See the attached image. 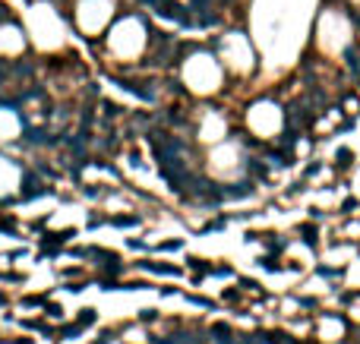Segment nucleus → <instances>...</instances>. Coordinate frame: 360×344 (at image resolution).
<instances>
[{
	"instance_id": "nucleus-1",
	"label": "nucleus",
	"mask_w": 360,
	"mask_h": 344,
	"mask_svg": "<svg viewBox=\"0 0 360 344\" xmlns=\"http://www.w3.org/2000/svg\"><path fill=\"white\" fill-rule=\"evenodd\" d=\"M45 193H48V186L35 174H25V190L19 193V199H35V196H45Z\"/></svg>"
},
{
	"instance_id": "nucleus-2",
	"label": "nucleus",
	"mask_w": 360,
	"mask_h": 344,
	"mask_svg": "<svg viewBox=\"0 0 360 344\" xmlns=\"http://www.w3.org/2000/svg\"><path fill=\"white\" fill-rule=\"evenodd\" d=\"M225 196H237V199H243V196H250L253 193V186L250 183H234V186H228V190H221Z\"/></svg>"
},
{
	"instance_id": "nucleus-3",
	"label": "nucleus",
	"mask_w": 360,
	"mask_h": 344,
	"mask_svg": "<svg viewBox=\"0 0 360 344\" xmlns=\"http://www.w3.org/2000/svg\"><path fill=\"white\" fill-rule=\"evenodd\" d=\"M345 57H348V66L354 70V76H360V51H357V48H351Z\"/></svg>"
},
{
	"instance_id": "nucleus-4",
	"label": "nucleus",
	"mask_w": 360,
	"mask_h": 344,
	"mask_svg": "<svg viewBox=\"0 0 360 344\" xmlns=\"http://www.w3.org/2000/svg\"><path fill=\"white\" fill-rule=\"evenodd\" d=\"M243 344H272L269 335H243Z\"/></svg>"
},
{
	"instance_id": "nucleus-5",
	"label": "nucleus",
	"mask_w": 360,
	"mask_h": 344,
	"mask_svg": "<svg viewBox=\"0 0 360 344\" xmlns=\"http://www.w3.org/2000/svg\"><path fill=\"white\" fill-rule=\"evenodd\" d=\"M212 332H215V335H231V329H228V325H215ZM218 344H234V341H231V338H218Z\"/></svg>"
},
{
	"instance_id": "nucleus-6",
	"label": "nucleus",
	"mask_w": 360,
	"mask_h": 344,
	"mask_svg": "<svg viewBox=\"0 0 360 344\" xmlns=\"http://www.w3.org/2000/svg\"><path fill=\"white\" fill-rule=\"evenodd\" d=\"M335 161H338L341 168H345V165H351V152H348V149H341V152L335 155Z\"/></svg>"
},
{
	"instance_id": "nucleus-7",
	"label": "nucleus",
	"mask_w": 360,
	"mask_h": 344,
	"mask_svg": "<svg viewBox=\"0 0 360 344\" xmlns=\"http://www.w3.org/2000/svg\"><path fill=\"white\" fill-rule=\"evenodd\" d=\"M139 218H114V225H120V228H130V225H136Z\"/></svg>"
}]
</instances>
